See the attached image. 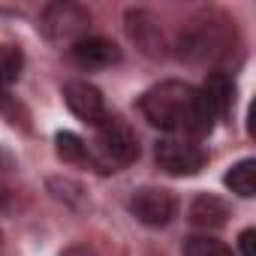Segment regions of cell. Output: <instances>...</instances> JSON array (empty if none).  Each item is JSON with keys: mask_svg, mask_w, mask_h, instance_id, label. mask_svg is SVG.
Returning <instances> with one entry per match:
<instances>
[{"mask_svg": "<svg viewBox=\"0 0 256 256\" xmlns=\"http://www.w3.org/2000/svg\"><path fill=\"white\" fill-rule=\"evenodd\" d=\"M139 108L148 124L160 126V130H166L172 136H181V139L199 142L214 126V118H211L199 88L190 82H178V78L148 88L139 100Z\"/></svg>", "mask_w": 256, "mask_h": 256, "instance_id": "6da1fadb", "label": "cell"}, {"mask_svg": "<svg viewBox=\"0 0 256 256\" xmlns=\"http://www.w3.org/2000/svg\"><path fill=\"white\" fill-rule=\"evenodd\" d=\"M94 130H96V136H94V145L88 148L90 169L108 175V172H118L124 166H130L139 157V139L130 130V124H124L120 118L108 114L100 126H94Z\"/></svg>", "mask_w": 256, "mask_h": 256, "instance_id": "7a4b0ae2", "label": "cell"}, {"mask_svg": "<svg viewBox=\"0 0 256 256\" xmlns=\"http://www.w3.org/2000/svg\"><path fill=\"white\" fill-rule=\"evenodd\" d=\"M154 160H157V166H160L166 175L187 178V175H196V172L205 169L208 154H205V148H202L196 139L169 136V139H160V142H157Z\"/></svg>", "mask_w": 256, "mask_h": 256, "instance_id": "3957f363", "label": "cell"}, {"mask_svg": "<svg viewBox=\"0 0 256 256\" xmlns=\"http://www.w3.org/2000/svg\"><path fill=\"white\" fill-rule=\"evenodd\" d=\"M90 24V12L78 4H52L40 16V28L54 42H78Z\"/></svg>", "mask_w": 256, "mask_h": 256, "instance_id": "277c9868", "label": "cell"}, {"mask_svg": "<svg viewBox=\"0 0 256 256\" xmlns=\"http://www.w3.org/2000/svg\"><path fill=\"white\" fill-rule=\"evenodd\" d=\"M130 214L139 223L160 229V226H169L172 217L178 214V199H175V193H169L163 187H139L130 196Z\"/></svg>", "mask_w": 256, "mask_h": 256, "instance_id": "5b68a950", "label": "cell"}, {"mask_svg": "<svg viewBox=\"0 0 256 256\" xmlns=\"http://www.w3.org/2000/svg\"><path fill=\"white\" fill-rule=\"evenodd\" d=\"M64 102H66V108H70L78 120H84V124H90V126H100V124L108 118L106 100H102L100 88L90 84V82H82V78L66 82V84H64Z\"/></svg>", "mask_w": 256, "mask_h": 256, "instance_id": "8992f818", "label": "cell"}, {"mask_svg": "<svg viewBox=\"0 0 256 256\" xmlns=\"http://www.w3.org/2000/svg\"><path fill=\"white\" fill-rule=\"evenodd\" d=\"M226 24H229V22H226L223 16L193 22V28L181 36V54H190L193 60H196V58L217 54V48L226 46Z\"/></svg>", "mask_w": 256, "mask_h": 256, "instance_id": "52a82bcc", "label": "cell"}, {"mask_svg": "<svg viewBox=\"0 0 256 256\" xmlns=\"http://www.w3.org/2000/svg\"><path fill=\"white\" fill-rule=\"evenodd\" d=\"M199 94H202V100H205V106H208L214 120H226L232 114V106H235V82H232V76L208 72V78L202 82Z\"/></svg>", "mask_w": 256, "mask_h": 256, "instance_id": "ba28073f", "label": "cell"}, {"mask_svg": "<svg viewBox=\"0 0 256 256\" xmlns=\"http://www.w3.org/2000/svg\"><path fill=\"white\" fill-rule=\"evenodd\" d=\"M72 60L84 70H102L120 60V48L106 36H82L72 42Z\"/></svg>", "mask_w": 256, "mask_h": 256, "instance_id": "9c48e42d", "label": "cell"}, {"mask_svg": "<svg viewBox=\"0 0 256 256\" xmlns=\"http://www.w3.org/2000/svg\"><path fill=\"white\" fill-rule=\"evenodd\" d=\"M190 220L202 229H220L229 220V205L214 193H202L190 205Z\"/></svg>", "mask_w": 256, "mask_h": 256, "instance_id": "30bf717a", "label": "cell"}, {"mask_svg": "<svg viewBox=\"0 0 256 256\" xmlns=\"http://www.w3.org/2000/svg\"><path fill=\"white\" fill-rule=\"evenodd\" d=\"M226 187L232 190V193H238L241 199H253L256 196V160L253 157H244V160H238L235 166H229V172H226Z\"/></svg>", "mask_w": 256, "mask_h": 256, "instance_id": "8fae6325", "label": "cell"}, {"mask_svg": "<svg viewBox=\"0 0 256 256\" xmlns=\"http://www.w3.org/2000/svg\"><path fill=\"white\" fill-rule=\"evenodd\" d=\"M54 151L64 163L70 166H90V154H88V145L84 139H78L76 133H58L54 136Z\"/></svg>", "mask_w": 256, "mask_h": 256, "instance_id": "7c38bea8", "label": "cell"}, {"mask_svg": "<svg viewBox=\"0 0 256 256\" xmlns=\"http://www.w3.org/2000/svg\"><path fill=\"white\" fill-rule=\"evenodd\" d=\"M184 256H235L232 247H226L223 241L211 238V235H193L184 244Z\"/></svg>", "mask_w": 256, "mask_h": 256, "instance_id": "4fadbf2b", "label": "cell"}, {"mask_svg": "<svg viewBox=\"0 0 256 256\" xmlns=\"http://www.w3.org/2000/svg\"><path fill=\"white\" fill-rule=\"evenodd\" d=\"M22 72V52L16 46H0V90L12 84Z\"/></svg>", "mask_w": 256, "mask_h": 256, "instance_id": "5bb4252c", "label": "cell"}, {"mask_svg": "<svg viewBox=\"0 0 256 256\" xmlns=\"http://www.w3.org/2000/svg\"><path fill=\"white\" fill-rule=\"evenodd\" d=\"M253 229H244L241 238H238V247H241V256H253Z\"/></svg>", "mask_w": 256, "mask_h": 256, "instance_id": "9a60e30c", "label": "cell"}, {"mask_svg": "<svg viewBox=\"0 0 256 256\" xmlns=\"http://www.w3.org/2000/svg\"><path fill=\"white\" fill-rule=\"evenodd\" d=\"M60 256H96V253H94V247H88V244H72V247H66Z\"/></svg>", "mask_w": 256, "mask_h": 256, "instance_id": "2e32d148", "label": "cell"}, {"mask_svg": "<svg viewBox=\"0 0 256 256\" xmlns=\"http://www.w3.org/2000/svg\"><path fill=\"white\" fill-rule=\"evenodd\" d=\"M0 256H4V232H0Z\"/></svg>", "mask_w": 256, "mask_h": 256, "instance_id": "e0dca14e", "label": "cell"}, {"mask_svg": "<svg viewBox=\"0 0 256 256\" xmlns=\"http://www.w3.org/2000/svg\"><path fill=\"white\" fill-rule=\"evenodd\" d=\"M0 199H4V181H0Z\"/></svg>", "mask_w": 256, "mask_h": 256, "instance_id": "ac0fdd59", "label": "cell"}]
</instances>
